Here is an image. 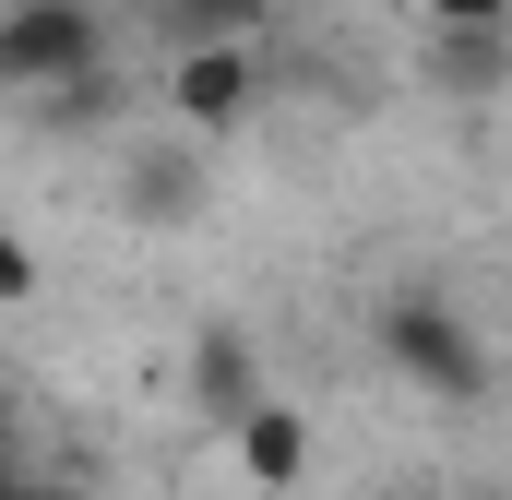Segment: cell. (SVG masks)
I'll use <instances>...</instances> for the list:
<instances>
[{"label": "cell", "mask_w": 512, "mask_h": 500, "mask_svg": "<svg viewBox=\"0 0 512 500\" xmlns=\"http://www.w3.org/2000/svg\"><path fill=\"white\" fill-rule=\"evenodd\" d=\"M191 405H203L215 429H239V417L262 405V346L239 334V322H203V334H191Z\"/></svg>", "instance_id": "5"}, {"label": "cell", "mask_w": 512, "mask_h": 500, "mask_svg": "<svg viewBox=\"0 0 512 500\" xmlns=\"http://www.w3.org/2000/svg\"><path fill=\"white\" fill-rule=\"evenodd\" d=\"M370 334H382V370L417 381L429 405H477V393H489V346H477V322H465L453 298H429V286H393Z\"/></svg>", "instance_id": "2"}, {"label": "cell", "mask_w": 512, "mask_h": 500, "mask_svg": "<svg viewBox=\"0 0 512 500\" xmlns=\"http://www.w3.org/2000/svg\"><path fill=\"white\" fill-rule=\"evenodd\" d=\"M0 441H12V381H0Z\"/></svg>", "instance_id": "13"}, {"label": "cell", "mask_w": 512, "mask_h": 500, "mask_svg": "<svg viewBox=\"0 0 512 500\" xmlns=\"http://www.w3.org/2000/svg\"><path fill=\"white\" fill-rule=\"evenodd\" d=\"M108 203H120L131 227H191V215L215 203V155H203V131H179V143H131Z\"/></svg>", "instance_id": "4"}, {"label": "cell", "mask_w": 512, "mask_h": 500, "mask_svg": "<svg viewBox=\"0 0 512 500\" xmlns=\"http://www.w3.org/2000/svg\"><path fill=\"white\" fill-rule=\"evenodd\" d=\"M108 108H120V72H84V84H60V96H36V120H48V131H96Z\"/></svg>", "instance_id": "9"}, {"label": "cell", "mask_w": 512, "mask_h": 500, "mask_svg": "<svg viewBox=\"0 0 512 500\" xmlns=\"http://www.w3.org/2000/svg\"><path fill=\"white\" fill-rule=\"evenodd\" d=\"M429 84L441 96H512V24H429Z\"/></svg>", "instance_id": "7"}, {"label": "cell", "mask_w": 512, "mask_h": 500, "mask_svg": "<svg viewBox=\"0 0 512 500\" xmlns=\"http://www.w3.org/2000/svg\"><path fill=\"white\" fill-rule=\"evenodd\" d=\"M227 465H239V477H251L262 500H274V489H298V477H310V417H298V405H274V393H262L251 417H239V429H227Z\"/></svg>", "instance_id": "6"}, {"label": "cell", "mask_w": 512, "mask_h": 500, "mask_svg": "<svg viewBox=\"0 0 512 500\" xmlns=\"http://www.w3.org/2000/svg\"><path fill=\"white\" fill-rule=\"evenodd\" d=\"M84 72H120V24L108 0H0V96L36 108Z\"/></svg>", "instance_id": "1"}, {"label": "cell", "mask_w": 512, "mask_h": 500, "mask_svg": "<svg viewBox=\"0 0 512 500\" xmlns=\"http://www.w3.org/2000/svg\"><path fill=\"white\" fill-rule=\"evenodd\" d=\"M429 24H512V0H417Z\"/></svg>", "instance_id": "11"}, {"label": "cell", "mask_w": 512, "mask_h": 500, "mask_svg": "<svg viewBox=\"0 0 512 500\" xmlns=\"http://www.w3.org/2000/svg\"><path fill=\"white\" fill-rule=\"evenodd\" d=\"M0 500H84V489H0Z\"/></svg>", "instance_id": "12"}, {"label": "cell", "mask_w": 512, "mask_h": 500, "mask_svg": "<svg viewBox=\"0 0 512 500\" xmlns=\"http://www.w3.org/2000/svg\"><path fill=\"white\" fill-rule=\"evenodd\" d=\"M155 24L179 36V48H203V36H274V0H155Z\"/></svg>", "instance_id": "8"}, {"label": "cell", "mask_w": 512, "mask_h": 500, "mask_svg": "<svg viewBox=\"0 0 512 500\" xmlns=\"http://www.w3.org/2000/svg\"><path fill=\"white\" fill-rule=\"evenodd\" d=\"M167 108H179V131H203V143H239L251 108H262V48H251V36L179 48V60H167Z\"/></svg>", "instance_id": "3"}, {"label": "cell", "mask_w": 512, "mask_h": 500, "mask_svg": "<svg viewBox=\"0 0 512 500\" xmlns=\"http://www.w3.org/2000/svg\"><path fill=\"white\" fill-rule=\"evenodd\" d=\"M24 298H36V250L0 227V310H24Z\"/></svg>", "instance_id": "10"}]
</instances>
